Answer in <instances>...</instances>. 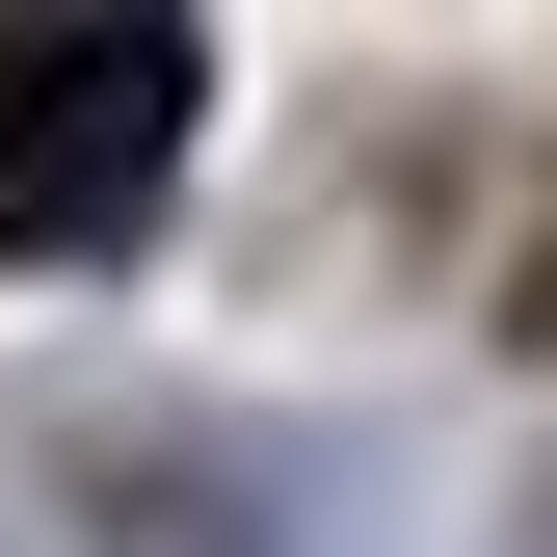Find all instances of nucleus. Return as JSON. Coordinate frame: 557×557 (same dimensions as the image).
I'll return each instance as SVG.
<instances>
[{
  "instance_id": "f257e3e1",
  "label": "nucleus",
  "mask_w": 557,
  "mask_h": 557,
  "mask_svg": "<svg viewBox=\"0 0 557 557\" xmlns=\"http://www.w3.org/2000/svg\"><path fill=\"white\" fill-rule=\"evenodd\" d=\"M186 107H213L186 27H53V0H0V265H107L186 186Z\"/></svg>"
}]
</instances>
